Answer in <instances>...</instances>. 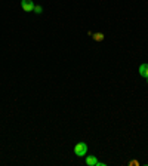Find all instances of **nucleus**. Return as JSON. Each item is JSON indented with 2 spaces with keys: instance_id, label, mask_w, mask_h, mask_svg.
I'll use <instances>...</instances> for the list:
<instances>
[{
  "instance_id": "423d86ee",
  "label": "nucleus",
  "mask_w": 148,
  "mask_h": 166,
  "mask_svg": "<svg viewBox=\"0 0 148 166\" xmlns=\"http://www.w3.org/2000/svg\"><path fill=\"white\" fill-rule=\"evenodd\" d=\"M33 11H34V13L40 15V13H42V11H43V8H42V6H34V9H33Z\"/></svg>"
},
{
  "instance_id": "f03ea898",
  "label": "nucleus",
  "mask_w": 148,
  "mask_h": 166,
  "mask_svg": "<svg viewBox=\"0 0 148 166\" xmlns=\"http://www.w3.org/2000/svg\"><path fill=\"white\" fill-rule=\"evenodd\" d=\"M34 6L36 5L33 3V0H21V8L24 12H33Z\"/></svg>"
},
{
  "instance_id": "39448f33",
  "label": "nucleus",
  "mask_w": 148,
  "mask_h": 166,
  "mask_svg": "<svg viewBox=\"0 0 148 166\" xmlns=\"http://www.w3.org/2000/svg\"><path fill=\"white\" fill-rule=\"evenodd\" d=\"M92 39H93L95 42H102L104 39H105V34L104 33H93L92 34Z\"/></svg>"
},
{
  "instance_id": "f257e3e1",
  "label": "nucleus",
  "mask_w": 148,
  "mask_h": 166,
  "mask_svg": "<svg viewBox=\"0 0 148 166\" xmlns=\"http://www.w3.org/2000/svg\"><path fill=\"white\" fill-rule=\"evenodd\" d=\"M74 153L79 156V157L86 156V153H88V145H86V143H77L76 147H74Z\"/></svg>"
},
{
  "instance_id": "0eeeda50",
  "label": "nucleus",
  "mask_w": 148,
  "mask_h": 166,
  "mask_svg": "<svg viewBox=\"0 0 148 166\" xmlns=\"http://www.w3.org/2000/svg\"><path fill=\"white\" fill-rule=\"evenodd\" d=\"M96 166H105V163H104V162H98V165Z\"/></svg>"
},
{
  "instance_id": "20e7f679",
  "label": "nucleus",
  "mask_w": 148,
  "mask_h": 166,
  "mask_svg": "<svg viewBox=\"0 0 148 166\" xmlns=\"http://www.w3.org/2000/svg\"><path fill=\"white\" fill-rule=\"evenodd\" d=\"M86 165L88 166H96L98 165V159L95 156H88L86 157Z\"/></svg>"
},
{
  "instance_id": "7ed1b4c3",
  "label": "nucleus",
  "mask_w": 148,
  "mask_h": 166,
  "mask_svg": "<svg viewBox=\"0 0 148 166\" xmlns=\"http://www.w3.org/2000/svg\"><path fill=\"white\" fill-rule=\"evenodd\" d=\"M139 76L144 79H148V64L147 62H144V64L139 65Z\"/></svg>"
}]
</instances>
